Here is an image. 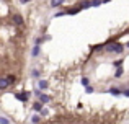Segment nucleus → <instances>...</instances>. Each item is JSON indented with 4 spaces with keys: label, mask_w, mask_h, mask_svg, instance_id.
Here are the masks:
<instances>
[{
    "label": "nucleus",
    "mask_w": 129,
    "mask_h": 124,
    "mask_svg": "<svg viewBox=\"0 0 129 124\" xmlns=\"http://www.w3.org/2000/svg\"><path fill=\"white\" fill-rule=\"evenodd\" d=\"M105 52H108V54H124V51H126V48H124L123 43L118 41V38H111L108 43H105Z\"/></svg>",
    "instance_id": "1"
},
{
    "label": "nucleus",
    "mask_w": 129,
    "mask_h": 124,
    "mask_svg": "<svg viewBox=\"0 0 129 124\" xmlns=\"http://www.w3.org/2000/svg\"><path fill=\"white\" fill-rule=\"evenodd\" d=\"M29 96H31V92H28V90H21V92H16L15 93L16 101H21L23 105L29 101Z\"/></svg>",
    "instance_id": "2"
},
{
    "label": "nucleus",
    "mask_w": 129,
    "mask_h": 124,
    "mask_svg": "<svg viewBox=\"0 0 129 124\" xmlns=\"http://www.w3.org/2000/svg\"><path fill=\"white\" fill-rule=\"evenodd\" d=\"M12 23L16 25V26H23L25 25V18H23L21 13H13L12 15Z\"/></svg>",
    "instance_id": "3"
},
{
    "label": "nucleus",
    "mask_w": 129,
    "mask_h": 124,
    "mask_svg": "<svg viewBox=\"0 0 129 124\" xmlns=\"http://www.w3.org/2000/svg\"><path fill=\"white\" fill-rule=\"evenodd\" d=\"M36 88H39L41 92H46V90L49 88V82H47V80H44V78L36 80Z\"/></svg>",
    "instance_id": "4"
},
{
    "label": "nucleus",
    "mask_w": 129,
    "mask_h": 124,
    "mask_svg": "<svg viewBox=\"0 0 129 124\" xmlns=\"http://www.w3.org/2000/svg\"><path fill=\"white\" fill-rule=\"evenodd\" d=\"M106 93H110V95H113V96H123L121 87H110V88H106Z\"/></svg>",
    "instance_id": "5"
},
{
    "label": "nucleus",
    "mask_w": 129,
    "mask_h": 124,
    "mask_svg": "<svg viewBox=\"0 0 129 124\" xmlns=\"http://www.w3.org/2000/svg\"><path fill=\"white\" fill-rule=\"evenodd\" d=\"M77 7H79L80 10H88V8H91V0H80V2L77 3Z\"/></svg>",
    "instance_id": "6"
},
{
    "label": "nucleus",
    "mask_w": 129,
    "mask_h": 124,
    "mask_svg": "<svg viewBox=\"0 0 129 124\" xmlns=\"http://www.w3.org/2000/svg\"><path fill=\"white\" fill-rule=\"evenodd\" d=\"M41 52H43V48H41V46H33V49H31V57L33 59H38L39 56H41Z\"/></svg>",
    "instance_id": "7"
},
{
    "label": "nucleus",
    "mask_w": 129,
    "mask_h": 124,
    "mask_svg": "<svg viewBox=\"0 0 129 124\" xmlns=\"http://www.w3.org/2000/svg\"><path fill=\"white\" fill-rule=\"evenodd\" d=\"M66 2H69V0H49V7L51 8H59V7H62Z\"/></svg>",
    "instance_id": "8"
},
{
    "label": "nucleus",
    "mask_w": 129,
    "mask_h": 124,
    "mask_svg": "<svg viewBox=\"0 0 129 124\" xmlns=\"http://www.w3.org/2000/svg\"><path fill=\"white\" fill-rule=\"evenodd\" d=\"M38 100H39V101H41V103H43V105H44V106H46V105H47V103H51V101H52V96H51V95H47V93H43V95H41V96H39V98H38Z\"/></svg>",
    "instance_id": "9"
},
{
    "label": "nucleus",
    "mask_w": 129,
    "mask_h": 124,
    "mask_svg": "<svg viewBox=\"0 0 129 124\" xmlns=\"http://www.w3.org/2000/svg\"><path fill=\"white\" fill-rule=\"evenodd\" d=\"M43 108H44V105H43L41 101H39V100H36V101H33V105H31V109H33L35 113H39V111H41Z\"/></svg>",
    "instance_id": "10"
},
{
    "label": "nucleus",
    "mask_w": 129,
    "mask_h": 124,
    "mask_svg": "<svg viewBox=\"0 0 129 124\" xmlns=\"http://www.w3.org/2000/svg\"><path fill=\"white\" fill-rule=\"evenodd\" d=\"M8 88H10V83L7 82L5 75L0 77V92H5V90H8Z\"/></svg>",
    "instance_id": "11"
},
{
    "label": "nucleus",
    "mask_w": 129,
    "mask_h": 124,
    "mask_svg": "<svg viewBox=\"0 0 129 124\" xmlns=\"http://www.w3.org/2000/svg\"><path fill=\"white\" fill-rule=\"evenodd\" d=\"M29 77H31V78H35V80H39V78H41V70H39V69H31Z\"/></svg>",
    "instance_id": "12"
},
{
    "label": "nucleus",
    "mask_w": 129,
    "mask_h": 124,
    "mask_svg": "<svg viewBox=\"0 0 129 124\" xmlns=\"http://www.w3.org/2000/svg\"><path fill=\"white\" fill-rule=\"evenodd\" d=\"M5 78H7V82L10 83V87L15 85V82H16V75H15V73H7Z\"/></svg>",
    "instance_id": "13"
},
{
    "label": "nucleus",
    "mask_w": 129,
    "mask_h": 124,
    "mask_svg": "<svg viewBox=\"0 0 129 124\" xmlns=\"http://www.w3.org/2000/svg\"><path fill=\"white\" fill-rule=\"evenodd\" d=\"M80 83H82V87H83V88H85V87H88V85H91V83H90V77L82 75V78H80Z\"/></svg>",
    "instance_id": "14"
},
{
    "label": "nucleus",
    "mask_w": 129,
    "mask_h": 124,
    "mask_svg": "<svg viewBox=\"0 0 129 124\" xmlns=\"http://www.w3.org/2000/svg\"><path fill=\"white\" fill-rule=\"evenodd\" d=\"M123 75H124V69L123 67H118L114 70V78H123Z\"/></svg>",
    "instance_id": "15"
},
{
    "label": "nucleus",
    "mask_w": 129,
    "mask_h": 124,
    "mask_svg": "<svg viewBox=\"0 0 129 124\" xmlns=\"http://www.w3.org/2000/svg\"><path fill=\"white\" fill-rule=\"evenodd\" d=\"M41 114H39V113H36V114H33L31 116V124H39L41 122Z\"/></svg>",
    "instance_id": "16"
},
{
    "label": "nucleus",
    "mask_w": 129,
    "mask_h": 124,
    "mask_svg": "<svg viewBox=\"0 0 129 124\" xmlns=\"http://www.w3.org/2000/svg\"><path fill=\"white\" fill-rule=\"evenodd\" d=\"M82 12V10L79 8V7H72V8H67V15H77V13H80Z\"/></svg>",
    "instance_id": "17"
},
{
    "label": "nucleus",
    "mask_w": 129,
    "mask_h": 124,
    "mask_svg": "<svg viewBox=\"0 0 129 124\" xmlns=\"http://www.w3.org/2000/svg\"><path fill=\"white\" fill-rule=\"evenodd\" d=\"M111 64H113V67H114V69H118V67H123L124 59H116V61H113Z\"/></svg>",
    "instance_id": "18"
},
{
    "label": "nucleus",
    "mask_w": 129,
    "mask_h": 124,
    "mask_svg": "<svg viewBox=\"0 0 129 124\" xmlns=\"http://www.w3.org/2000/svg\"><path fill=\"white\" fill-rule=\"evenodd\" d=\"M44 36H38V38H35V46H43L44 44Z\"/></svg>",
    "instance_id": "19"
},
{
    "label": "nucleus",
    "mask_w": 129,
    "mask_h": 124,
    "mask_svg": "<svg viewBox=\"0 0 129 124\" xmlns=\"http://www.w3.org/2000/svg\"><path fill=\"white\" fill-rule=\"evenodd\" d=\"M101 5H103V0H91V8H96Z\"/></svg>",
    "instance_id": "20"
},
{
    "label": "nucleus",
    "mask_w": 129,
    "mask_h": 124,
    "mask_svg": "<svg viewBox=\"0 0 129 124\" xmlns=\"http://www.w3.org/2000/svg\"><path fill=\"white\" fill-rule=\"evenodd\" d=\"M67 15V10H60V12L54 13V18H60V16H66Z\"/></svg>",
    "instance_id": "21"
},
{
    "label": "nucleus",
    "mask_w": 129,
    "mask_h": 124,
    "mask_svg": "<svg viewBox=\"0 0 129 124\" xmlns=\"http://www.w3.org/2000/svg\"><path fill=\"white\" fill-rule=\"evenodd\" d=\"M39 114H41V118H46V116H49V109H47L46 106H44L41 111H39Z\"/></svg>",
    "instance_id": "22"
},
{
    "label": "nucleus",
    "mask_w": 129,
    "mask_h": 124,
    "mask_svg": "<svg viewBox=\"0 0 129 124\" xmlns=\"http://www.w3.org/2000/svg\"><path fill=\"white\" fill-rule=\"evenodd\" d=\"M93 92H95V87H93V85H88V87H85V93H87V95H91Z\"/></svg>",
    "instance_id": "23"
},
{
    "label": "nucleus",
    "mask_w": 129,
    "mask_h": 124,
    "mask_svg": "<svg viewBox=\"0 0 129 124\" xmlns=\"http://www.w3.org/2000/svg\"><path fill=\"white\" fill-rule=\"evenodd\" d=\"M43 93H44V92H41V90H39V88H35V90H33V95H35V96H36V100H38V98H39V96H41V95H43Z\"/></svg>",
    "instance_id": "24"
},
{
    "label": "nucleus",
    "mask_w": 129,
    "mask_h": 124,
    "mask_svg": "<svg viewBox=\"0 0 129 124\" xmlns=\"http://www.w3.org/2000/svg\"><path fill=\"white\" fill-rule=\"evenodd\" d=\"M121 90H123V96L129 98V87H121Z\"/></svg>",
    "instance_id": "25"
},
{
    "label": "nucleus",
    "mask_w": 129,
    "mask_h": 124,
    "mask_svg": "<svg viewBox=\"0 0 129 124\" xmlns=\"http://www.w3.org/2000/svg\"><path fill=\"white\" fill-rule=\"evenodd\" d=\"M103 49H105V44H98V46H93L91 51H103Z\"/></svg>",
    "instance_id": "26"
},
{
    "label": "nucleus",
    "mask_w": 129,
    "mask_h": 124,
    "mask_svg": "<svg viewBox=\"0 0 129 124\" xmlns=\"http://www.w3.org/2000/svg\"><path fill=\"white\" fill-rule=\"evenodd\" d=\"M0 124H10V119H7L5 116H0Z\"/></svg>",
    "instance_id": "27"
},
{
    "label": "nucleus",
    "mask_w": 129,
    "mask_h": 124,
    "mask_svg": "<svg viewBox=\"0 0 129 124\" xmlns=\"http://www.w3.org/2000/svg\"><path fill=\"white\" fill-rule=\"evenodd\" d=\"M18 2H20V3H23V5H26V3H29L31 0H18Z\"/></svg>",
    "instance_id": "28"
},
{
    "label": "nucleus",
    "mask_w": 129,
    "mask_h": 124,
    "mask_svg": "<svg viewBox=\"0 0 129 124\" xmlns=\"http://www.w3.org/2000/svg\"><path fill=\"white\" fill-rule=\"evenodd\" d=\"M124 48H126V49H129V41L126 43V44H124Z\"/></svg>",
    "instance_id": "29"
},
{
    "label": "nucleus",
    "mask_w": 129,
    "mask_h": 124,
    "mask_svg": "<svg viewBox=\"0 0 129 124\" xmlns=\"http://www.w3.org/2000/svg\"><path fill=\"white\" fill-rule=\"evenodd\" d=\"M108 2H111V0H103V3H108Z\"/></svg>",
    "instance_id": "30"
}]
</instances>
